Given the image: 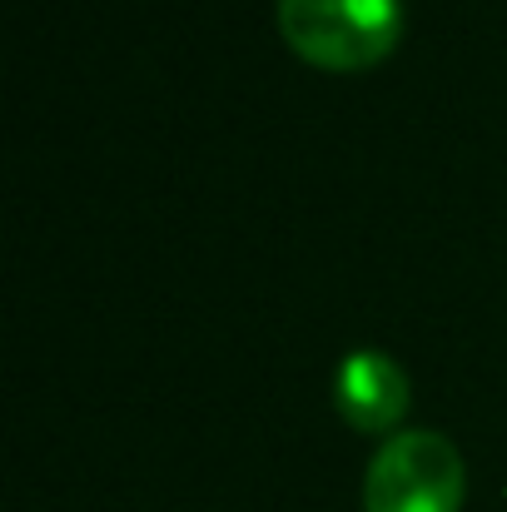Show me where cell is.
<instances>
[{"mask_svg":"<svg viewBox=\"0 0 507 512\" xmlns=\"http://www.w3.org/2000/svg\"><path fill=\"white\" fill-rule=\"evenodd\" d=\"M334 393H338V408L348 423L358 428H383L398 418L403 408V373L393 358L373 353V348H353L338 358V378H334Z\"/></svg>","mask_w":507,"mask_h":512,"instance_id":"obj_3","label":"cell"},{"mask_svg":"<svg viewBox=\"0 0 507 512\" xmlns=\"http://www.w3.org/2000/svg\"><path fill=\"white\" fill-rule=\"evenodd\" d=\"M284 40L319 65H368L398 30L393 0H274Z\"/></svg>","mask_w":507,"mask_h":512,"instance_id":"obj_2","label":"cell"},{"mask_svg":"<svg viewBox=\"0 0 507 512\" xmlns=\"http://www.w3.org/2000/svg\"><path fill=\"white\" fill-rule=\"evenodd\" d=\"M463 463L458 448L433 428H398L378 443L363 473L368 512H458Z\"/></svg>","mask_w":507,"mask_h":512,"instance_id":"obj_1","label":"cell"}]
</instances>
